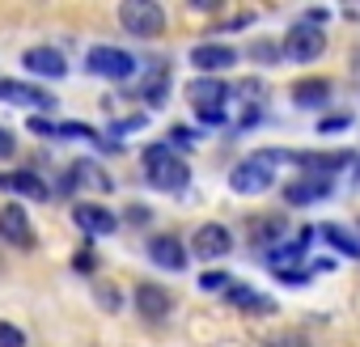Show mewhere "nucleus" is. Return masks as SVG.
<instances>
[{"label": "nucleus", "instance_id": "nucleus-1", "mask_svg": "<svg viewBox=\"0 0 360 347\" xmlns=\"http://www.w3.org/2000/svg\"><path fill=\"white\" fill-rule=\"evenodd\" d=\"M140 161H144V178H148V187H157V191H165V195H178V191H187V183H191V169H187V161L178 157L169 144H148L144 152H140Z\"/></svg>", "mask_w": 360, "mask_h": 347}, {"label": "nucleus", "instance_id": "nucleus-2", "mask_svg": "<svg viewBox=\"0 0 360 347\" xmlns=\"http://www.w3.org/2000/svg\"><path fill=\"white\" fill-rule=\"evenodd\" d=\"M280 161H288L284 148H263V152L238 161V165L229 169V187H233L238 195H263V191H271V187H276V169H271V165H280Z\"/></svg>", "mask_w": 360, "mask_h": 347}, {"label": "nucleus", "instance_id": "nucleus-3", "mask_svg": "<svg viewBox=\"0 0 360 347\" xmlns=\"http://www.w3.org/2000/svg\"><path fill=\"white\" fill-rule=\"evenodd\" d=\"M119 26L131 39H157L165 30V9L157 0H123L119 5Z\"/></svg>", "mask_w": 360, "mask_h": 347}, {"label": "nucleus", "instance_id": "nucleus-4", "mask_svg": "<svg viewBox=\"0 0 360 347\" xmlns=\"http://www.w3.org/2000/svg\"><path fill=\"white\" fill-rule=\"evenodd\" d=\"M85 72L102 81H127L136 77V55L123 47H89L85 51Z\"/></svg>", "mask_w": 360, "mask_h": 347}, {"label": "nucleus", "instance_id": "nucleus-5", "mask_svg": "<svg viewBox=\"0 0 360 347\" xmlns=\"http://www.w3.org/2000/svg\"><path fill=\"white\" fill-rule=\"evenodd\" d=\"M322 51H326V30H318V26H309V22H301V26H292V30L284 34V55L297 60V64H309V60H318Z\"/></svg>", "mask_w": 360, "mask_h": 347}, {"label": "nucleus", "instance_id": "nucleus-6", "mask_svg": "<svg viewBox=\"0 0 360 347\" xmlns=\"http://www.w3.org/2000/svg\"><path fill=\"white\" fill-rule=\"evenodd\" d=\"M229 98H233V85H229L225 77H195V81L187 85V102H191L195 110H225Z\"/></svg>", "mask_w": 360, "mask_h": 347}, {"label": "nucleus", "instance_id": "nucleus-7", "mask_svg": "<svg viewBox=\"0 0 360 347\" xmlns=\"http://www.w3.org/2000/svg\"><path fill=\"white\" fill-rule=\"evenodd\" d=\"M0 237H5L9 246H18V250H34L39 246L34 225H30L22 204H5V208H0Z\"/></svg>", "mask_w": 360, "mask_h": 347}, {"label": "nucleus", "instance_id": "nucleus-8", "mask_svg": "<svg viewBox=\"0 0 360 347\" xmlns=\"http://www.w3.org/2000/svg\"><path fill=\"white\" fill-rule=\"evenodd\" d=\"M98 191V195H106L115 183H110V174H102V165L98 161H72V169L60 178V191L64 195H72V191Z\"/></svg>", "mask_w": 360, "mask_h": 347}, {"label": "nucleus", "instance_id": "nucleus-9", "mask_svg": "<svg viewBox=\"0 0 360 347\" xmlns=\"http://www.w3.org/2000/svg\"><path fill=\"white\" fill-rule=\"evenodd\" d=\"M233 64H238V51L229 43H195L191 47V68H200V77H221Z\"/></svg>", "mask_w": 360, "mask_h": 347}, {"label": "nucleus", "instance_id": "nucleus-10", "mask_svg": "<svg viewBox=\"0 0 360 347\" xmlns=\"http://www.w3.org/2000/svg\"><path fill=\"white\" fill-rule=\"evenodd\" d=\"M233 250V237H229V229L225 225H217V221H208V225H200L195 229V237H191V254L195 258H225Z\"/></svg>", "mask_w": 360, "mask_h": 347}, {"label": "nucleus", "instance_id": "nucleus-11", "mask_svg": "<svg viewBox=\"0 0 360 347\" xmlns=\"http://www.w3.org/2000/svg\"><path fill=\"white\" fill-rule=\"evenodd\" d=\"M330 195V178H322V174H301V178H292L284 187V204L292 208H314Z\"/></svg>", "mask_w": 360, "mask_h": 347}, {"label": "nucleus", "instance_id": "nucleus-12", "mask_svg": "<svg viewBox=\"0 0 360 347\" xmlns=\"http://www.w3.org/2000/svg\"><path fill=\"white\" fill-rule=\"evenodd\" d=\"M72 221H77V229L85 237H110L119 229V216L110 208H102V204H77L72 208Z\"/></svg>", "mask_w": 360, "mask_h": 347}, {"label": "nucleus", "instance_id": "nucleus-13", "mask_svg": "<svg viewBox=\"0 0 360 347\" xmlns=\"http://www.w3.org/2000/svg\"><path fill=\"white\" fill-rule=\"evenodd\" d=\"M148 258L161 271H183L187 267V246H183V237H174V233H153L148 237Z\"/></svg>", "mask_w": 360, "mask_h": 347}, {"label": "nucleus", "instance_id": "nucleus-14", "mask_svg": "<svg viewBox=\"0 0 360 347\" xmlns=\"http://www.w3.org/2000/svg\"><path fill=\"white\" fill-rule=\"evenodd\" d=\"M0 191H18L22 199L30 204H47L51 199V187L39 178L34 169H18V174H0Z\"/></svg>", "mask_w": 360, "mask_h": 347}, {"label": "nucleus", "instance_id": "nucleus-15", "mask_svg": "<svg viewBox=\"0 0 360 347\" xmlns=\"http://www.w3.org/2000/svg\"><path fill=\"white\" fill-rule=\"evenodd\" d=\"M136 309H140V317H148V322H165L169 317V309H174V296L165 292V288H157V284H136Z\"/></svg>", "mask_w": 360, "mask_h": 347}, {"label": "nucleus", "instance_id": "nucleus-16", "mask_svg": "<svg viewBox=\"0 0 360 347\" xmlns=\"http://www.w3.org/2000/svg\"><path fill=\"white\" fill-rule=\"evenodd\" d=\"M0 102L9 106H34V110H51L56 98L39 85H26V81H0Z\"/></svg>", "mask_w": 360, "mask_h": 347}, {"label": "nucleus", "instance_id": "nucleus-17", "mask_svg": "<svg viewBox=\"0 0 360 347\" xmlns=\"http://www.w3.org/2000/svg\"><path fill=\"white\" fill-rule=\"evenodd\" d=\"M22 68H30L34 77L60 81V77L68 72V60H64V51H56V47H30V51L22 55Z\"/></svg>", "mask_w": 360, "mask_h": 347}, {"label": "nucleus", "instance_id": "nucleus-18", "mask_svg": "<svg viewBox=\"0 0 360 347\" xmlns=\"http://www.w3.org/2000/svg\"><path fill=\"white\" fill-rule=\"evenodd\" d=\"M330 93H335V85L326 77H301V81H292V106H301V110H322L330 102Z\"/></svg>", "mask_w": 360, "mask_h": 347}, {"label": "nucleus", "instance_id": "nucleus-19", "mask_svg": "<svg viewBox=\"0 0 360 347\" xmlns=\"http://www.w3.org/2000/svg\"><path fill=\"white\" fill-rule=\"evenodd\" d=\"M250 233H255V250H267V254L292 237V233H288V216H280V212H276V216H259V221L250 225Z\"/></svg>", "mask_w": 360, "mask_h": 347}, {"label": "nucleus", "instance_id": "nucleus-20", "mask_svg": "<svg viewBox=\"0 0 360 347\" xmlns=\"http://www.w3.org/2000/svg\"><path fill=\"white\" fill-rule=\"evenodd\" d=\"M225 301L229 305H238V309H246V313H276V301L271 296H263V292H255V288H246V284H229V292H225Z\"/></svg>", "mask_w": 360, "mask_h": 347}, {"label": "nucleus", "instance_id": "nucleus-21", "mask_svg": "<svg viewBox=\"0 0 360 347\" xmlns=\"http://www.w3.org/2000/svg\"><path fill=\"white\" fill-rule=\"evenodd\" d=\"M318 233H322V242H326V246H335L339 254H347V258H360V237H356L347 225H339V221H326Z\"/></svg>", "mask_w": 360, "mask_h": 347}, {"label": "nucleus", "instance_id": "nucleus-22", "mask_svg": "<svg viewBox=\"0 0 360 347\" xmlns=\"http://www.w3.org/2000/svg\"><path fill=\"white\" fill-rule=\"evenodd\" d=\"M314 233H318V229H301L297 237H288L284 246H276V250H271V271H276V267H288V263H297V258H301V254L309 250Z\"/></svg>", "mask_w": 360, "mask_h": 347}, {"label": "nucleus", "instance_id": "nucleus-23", "mask_svg": "<svg viewBox=\"0 0 360 347\" xmlns=\"http://www.w3.org/2000/svg\"><path fill=\"white\" fill-rule=\"evenodd\" d=\"M165 98H169V72L157 68V72H148V81L140 85V102H144V106H165Z\"/></svg>", "mask_w": 360, "mask_h": 347}, {"label": "nucleus", "instance_id": "nucleus-24", "mask_svg": "<svg viewBox=\"0 0 360 347\" xmlns=\"http://www.w3.org/2000/svg\"><path fill=\"white\" fill-rule=\"evenodd\" d=\"M233 98H246V106H259V102L267 98V85H263L259 77H246V81L233 85Z\"/></svg>", "mask_w": 360, "mask_h": 347}, {"label": "nucleus", "instance_id": "nucleus-25", "mask_svg": "<svg viewBox=\"0 0 360 347\" xmlns=\"http://www.w3.org/2000/svg\"><path fill=\"white\" fill-rule=\"evenodd\" d=\"M94 296H98V305H102L106 313H119V309H123V292H119L115 284H94Z\"/></svg>", "mask_w": 360, "mask_h": 347}, {"label": "nucleus", "instance_id": "nucleus-26", "mask_svg": "<svg viewBox=\"0 0 360 347\" xmlns=\"http://www.w3.org/2000/svg\"><path fill=\"white\" fill-rule=\"evenodd\" d=\"M347 127H352V114H347V110L322 114V119H318V136H335V131H347Z\"/></svg>", "mask_w": 360, "mask_h": 347}, {"label": "nucleus", "instance_id": "nucleus-27", "mask_svg": "<svg viewBox=\"0 0 360 347\" xmlns=\"http://www.w3.org/2000/svg\"><path fill=\"white\" fill-rule=\"evenodd\" d=\"M280 55H284V47H276V43H263V39L250 43V60H255V64H276Z\"/></svg>", "mask_w": 360, "mask_h": 347}, {"label": "nucleus", "instance_id": "nucleus-28", "mask_svg": "<svg viewBox=\"0 0 360 347\" xmlns=\"http://www.w3.org/2000/svg\"><path fill=\"white\" fill-rule=\"evenodd\" d=\"M56 136L60 140H98V131L85 123H56Z\"/></svg>", "mask_w": 360, "mask_h": 347}, {"label": "nucleus", "instance_id": "nucleus-29", "mask_svg": "<svg viewBox=\"0 0 360 347\" xmlns=\"http://www.w3.org/2000/svg\"><path fill=\"white\" fill-rule=\"evenodd\" d=\"M30 339H26V330L22 326H13V322H0V347H26Z\"/></svg>", "mask_w": 360, "mask_h": 347}, {"label": "nucleus", "instance_id": "nucleus-30", "mask_svg": "<svg viewBox=\"0 0 360 347\" xmlns=\"http://www.w3.org/2000/svg\"><path fill=\"white\" fill-rule=\"evenodd\" d=\"M165 144H169V148H191V144H195V131L178 123V127H169V140H165Z\"/></svg>", "mask_w": 360, "mask_h": 347}, {"label": "nucleus", "instance_id": "nucleus-31", "mask_svg": "<svg viewBox=\"0 0 360 347\" xmlns=\"http://www.w3.org/2000/svg\"><path fill=\"white\" fill-rule=\"evenodd\" d=\"M271 275H276L280 284H288V288H292V284H305V280H309V271H305V267H276Z\"/></svg>", "mask_w": 360, "mask_h": 347}, {"label": "nucleus", "instance_id": "nucleus-32", "mask_svg": "<svg viewBox=\"0 0 360 347\" xmlns=\"http://www.w3.org/2000/svg\"><path fill=\"white\" fill-rule=\"evenodd\" d=\"M26 127H30L34 136H43V140H56V123H51V119H43V114H34Z\"/></svg>", "mask_w": 360, "mask_h": 347}, {"label": "nucleus", "instance_id": "nucleus-33", "mask_svg": "<svg viewBox=\"0 0 360 347\" xmlns=\"http://www.w3.org/2000/svg\"><path fill=\"white\" fill-rule=\"evenodd\" d=\"M200 284H204L208 292H229V275H225V271H208Z\"/></svg>", "mask_w": 360, "mask_h": 347}, {"label": "nucleus", "instance_id": "nucleus-34", "mask_svg": "<svg viewBox=\"0 0 360 347\" xmlns=\"http://www.w3.org/2000/svg\"><path fill=\"white\" fill-rule=\"evenodd\" d=\"M13 152H18V136L9 127H0V161H9Z\"/></svg>", "mask_w": 360, "mask_h": 347}, {"label": "nucleus", "instance_id": "nucleus-35", "mask_svg": "<svg viewBox=\"0 0 360 347\" xmlns=\"http://www.w3.org/2000/svg\"><path fill=\"white\" fill-rule=\"evenodd\" d=\"M136 127H144V114H127V119H119V123L110 127V136H123V131H136Z\"/></svg>", "mask_w": 360, "mask_h": 347}, {"label": "nucleus", "instance_id": "nucleus-36", "mask_svg": "<svg viewBox=\"0 0 360 347\" xmlns=\"http://www.w3.org/2000/svg\"><path fill=\"white\" fill-rule=\"evenodd\" d=\"M200 114V123H208V127H221V123H229V110H195Z\"/></svg>", "mask_w": 360, "mask_h": 347}, {"label": "nucleus", "instance_id": "nucleus-37", "mask_svg": "<svg viewBox=\"0 0 360 347\" xmlns=\"http://www.w3.org/2000/svg\"><path fill=\"white\" fill-rule=\"evenodd\" d=\"M148 216H153V212H148V208H140V204L123 212V221H127V225H148Z\"/></svg>", "mask_w": 360, "mask_h": 347}, {"label": "nucleus", "instance_id": "nucleus-38", "mask_svg": "<svg viewBox=\"0 0 360 347\" xmlns=\"http://www.w3.org/2000/svg\"><path fill=\"white\" fill-rule=\"evenodd\" d=\"M72 267H77V271H81V275H89V271H94V267H98V258H94V254H89V250H81V254H77V258H72Z\"/></svg>", "mask_w": 360, "mask_h": 347}, {"label": "nucleus", "instance_id": "nucleus-39", "mask_svg": "<svg viewBox=\"0 0 360 347\" xmlns=\"http://www.w3.org/2000/svg\"><path fill=\"white\" fill-rule=\"evenodd\" d=\"M187 9H200V13H212V9H221V0H187Z\"/></svg>", "mask_w": 360, "mask_h": 347}]
</instances>
